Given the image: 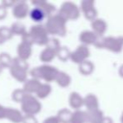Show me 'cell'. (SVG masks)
Masks as SVG:
<instances>
[{"mask_svg":"<svg viewBox=\"0 0 123 123\" xmlns=\"http://www.w3.org/2000/svg\"><path fill=\"white\" fill-rule=\"evenodd\" d=\"M44 12L39 8H34L31 12V17L35 21H40L44 18Z\"/></svg>","mask_w":123,"mask_h":123,"instance_id":"6da1fadb","label":"cell"}]
</instances>
